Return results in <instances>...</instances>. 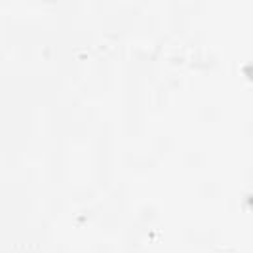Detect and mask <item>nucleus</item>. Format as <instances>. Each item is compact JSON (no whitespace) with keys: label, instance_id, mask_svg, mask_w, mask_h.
I'll list each match as a JSON object with an SVG mask.
<instances>
[]
</instances>
